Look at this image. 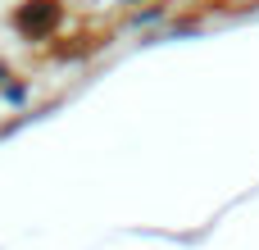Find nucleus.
<instances>
[{
    "instance_id": "f257e3e1",
    "label": "nucleus",
    "mask_w": 259,
    "mask_h": 250,
    "mask_svg": "<svg viewBox=\"0 0 259 250\" xmlns=\"http://www.w3.org/2000/svg\"><path fill=\"white\" fill-rule=\"evenodd\" d=\"M55 23H59V5H50V0H32V5L18 14V27H23V32H32V36L50 32Z\"/></svg>"
}]
</instances>
